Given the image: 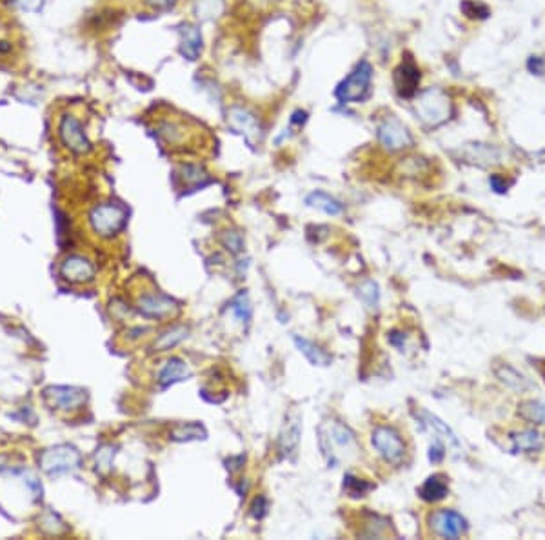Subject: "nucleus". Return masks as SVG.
Instances as JSON below:
<instances>
[{"label":"nucleus","instance_id":"nucleus-34","mask_svg":"<svg viewBox=\"0 0 545 540\" xmlns=\"http://www.w3.org/2000/svg\"><path fill=\"white\" fill-rule=\"evenodd\" d=\"M222 244H224L231 253L242 252V237L238 235V233H234V231L224 233V237H222Z\"/></svg>","mask_w":545,"mask_h":540},{"label":"nucleus","instance_id":"nucleus-28","mask_svg":"<svg viewBox=\"0 0 545 540\" xmlns=\"http://www.w3.org/2000/svg\"><path fill=\"white\" fill-rule=\"evenodd\" d=\"M117 455V448L113 444H102L95 451V471L99 475H107L113 466V458Z\"/></svg>","mask_w":545,"mask_h":540},{"label":"nucleus","instance_id":"nucleus-4","mask_svg":"<svg viewBox=\"0 0 545 540\" xmlns=\"http://www.w3.org/2000/svg\"><path fill=\"white\" fill-rule=\"evenodd\" d=\"M320 435V448L328 460L329 468L335 466L338 462V451L336 450H355L357 448V437L351 429L342 422H329L328 426H322L318 429Z\"/></svg>","mask_w":545,"mask_h":540},{"label":"nucleus","instance_id":"nucleus-38","mask_svg":"<svg viewBox=\"0 0 545 540\" xmlns=\"http://www.w3.org/2000/svg\"><path fill=\"white\" fill-rule=\"evenodd\" d=\"M489 186H491V190H495L496 193H505L509 184L505 182L504 177H500V175H491V177H489Z\"/></svg>","mask_w":545,"mask_h":540},{"label":"nucleus","instance_id":"nucleus-11","mask_svg":"<svg viewBox=\"0 0 545 540\" xmlns=\"http://www.w3.org/2000/svg\"><path fill=\"white\" fill-rule=\"evenodd\" d=\"M378 141L391 151H398V149L409 148L413 144V136L400 120L389 117L378 126Z\"/></svg>","mask_w":545,"mask_h":540},{"label":"nucleus","instance_id":"nucleus-39","mask_svg":"<svg viewBox=\"0 0 545 540\" xmlns=\"http://www.w3.org/2000/svg\"><path fill=\"white\" fill-rule=\"evenodd\" d=\"M527 70L534 75H541L545 70V60L541 57H531L527 63Z\"/></svg>","mask_w":545,"mask_h":540},{"label":"nucleus","instance_id":"nucleus-32","mask_svg":"<svg viewBox=\"0 0 545 540\" xmlns=\"http://www.w3.org/2000/svg\"><path fill=\"white\" fill-rule=\"evenodd\" d=\"M358 297L364 302L369 310H377L378 302H380V291H378V284L373 281H367L358 288Z\"/></svg>","mask_w":545,"mask_h":540},{"label":"nucleus","instance_id":"nucleus-25","mask_svg":"<svg viewBox=\"0 0 545 540\" xmlns=\"http://www.w3.org/2000/svg\"><path fill=\"white\" fill-rule=\"evenodd\" d=\"M518 415L533 424H545V402L541 400H525L518 406Z\"/></svg>","mask_w":545,"mask_h":540},{"label":"nucleus","instance_id":"nucleus-17","mask_svg":"<svg viewBox=\"0 0 545 540\" xmlns=\"http://www.w3.org/2000/svg\"><path fill=\"white\" fill-rule=\"evenodd\" d=\"M511 442L512 453H520V451L531 453V451H538L544 448L545 437L536 429H525V431H520V433H512Z\"/></svg>","mask_w":545,"mask_h":540},{"label":"nucleus","instance_id":"nucleus-22","mask_svg":"<svg viewBox=\"0 0 545 540\" xmlns=\"http://www.w3.org/2000/svg\"><path fill=\"white\" fill-rule=\"evenodd\" d=\"M496 377L500 379V382H504L507 388L514 389V392H525V389L533 388V384L529 382V379H525L522 373H518L514 367H511L509 364L496 367L495 369Z\"/></svg>","mask_w":545,"mask_h":540},{"label":"nucleus","instance_id":"nucleus-35","mask_svg":"<svg viewBox=\"0 0 545 540\" xmlns=\"http://www.w3.org/2000/svg\"><path fill=\"white\" fill-rule=\"evenodd\" d=\"M443 457H446V448H443L442 441H435V444L429 448V460L433 464H438L443 460Z\"/></svg>","mask_w":545,"mask_h":540},{"label":"nucleus","instance_id":"nucleus-33","mask_svg":"<svg viewBox=\"0 0 545 540\" xmlns=\"http://www.w3.org/2000/svg\"><path fill=\"white\" fill-rule=\"evenodd\" d=\"M462 9L463 13L468 15V17L475 18V17H480V18H485L489 15L487 8H485L484 4H476V2H473V0H465L462 4Z\"/></svg>","mask_w":545,"mask_h":540},{"label":"nucleus","instance_id":"nucleus-18","mask_svg":"<svg viewBox=\"0 0 545 540\" xmlns=\"http://www.w3.org/2000/svg\"><path fill=\"white\" fill-rule=\"evenodd\" d=\"M293 342H295V346L298 347L300 353H302L303 357L313 364V366L324 367L331 364V355L325 353L322 347L316 346L315 342H311V340H308V338L298 337V335H296V337H293Z\"/></svg>","mask_w":545,"mask_h":540},{"label":"nucleus","instance_id":"nucleus-24","mask_svg":"<svg viewBox=\"0 0 545 540\" xmlns=\"http://www.w3.org/2000/svg\"><path fill=\"white\" fill-rule=\"evenodd\" d=\"M178 175H180V178L184 180L185 186L202 188L211 182V178L207 177V173H205L204 169H202L200 166H195V164H182L180 168H178Z\"/></svg>","mask_w":545,"mask_h":540},{"label":"nucleus","instance_id":"nucleus-15","mask_svg":"<svg viewBox=\"0 0 545 540\" xmlns=\"http://www.w3.org/2000/svg\"><path fill=\"white\" fill-rule=\"evenodd\" d=\"M420 70L413 63H402L394 70V87L402 99H413L419 91Z\"/></svg>","mask_w":545,"mask_h":540},{"label":"nucleus","instance_id":"nucleus-29","mask_svg":"<svg viewBox=\"0 0 545 540\" xmlns=\"http://www.w3.org/2000/svg\"><path fill=\"white\" fill-rule=\"evenodd\" d=\"M224 11V0H197L195 15L200 21H213Z\"/></svg>","mask_w":545,"mask_h":540},{"label":"nucleus","instance_id":"nucleus-10","mask_svg":"<svg viewBox=\"0 0 545 540\" xmlns=\"http://www.w3.org/2000/svg\"><path fill=\"white\" fill-rule=\"evenodd\" d=\"M60 276L70 284H87L97 275V268L90 259L82 255H70L62 260Z\"/></svg>","mask_w":545,"mask_h":540},{"label":"nucleus","instance_id":"nucleus-26","mask_svg":"<svg viewBox=\"0 0 545 540\" xmlns=\"http://www.w3.org/2000/svg\"><path fill=\"white\" fill-rule=\"evenodd\" d=\"M205 437H207L205 429L202 428L200 424H197V422H189V424L176 426L171 433H169V438H171V441H175V442L198 441V438H205Z\"/></svg>","mask_w":545,"mask_h":540},{"label":"nucleus","instance_id":"nucleus-5","mask_svg":"<svg viewBox=\"0 0 545 540\" xmlns=\"http://www.w3.org/2000/svg\"><path fill=\"white\" fill-rule=\"evenodd\" d=\"M371 77H373V68H371L367 60H362L355 68V71L336 90L338 100L340 102H358V100H364L367 93H369Z\"/></svg>","mask_w":545,"mask_h":540},{"label":"nucleus","instance_id":"nucleus-20","mask_svg":"<svg viewBox=\"0 0 545 540\" xmlns=\"http://www.w3.org/2000/svg\"><path fill=\"white\" fill-rule=\"evenodd\" d=\"M447 493H449V486H447L446 478L440 477V475H433V477L427 478L419 490V495L426 502H438V500L446 499Z\"/></svg>","mask_w":545,"mask_h":540},{"label":"nucleus","instance_id":"nucleus-6","mask_svg":"<svg viewBox=\"0 0 545 540\" xmlns=\"http://www.w3.org/2000/svg\"><path fill=\"white\" fill-rule=\"evenodd\" d=\"M371 444H373L374 450L378 451L384 460L387 464H400L404 460V455H406V444H404L402 437L398 435V431H394L393 428H387V426H378L373 429L371 433Z\"/></svg>","mask_w":545,"mask_h":540},{"label":"nucleus","instance_id":"nucleus-27","mask_svg":"<svg viewBox=\"0 0 545 540\" xmlns=\"http://www.w3.org/2000/svg\"><path fill=\"white\" fill-rule=\"evenodd\" d=\"M188 328L184 326H175L171 328V330L164 331V333L160 335L158 338H156V342H155V351H166V350H171V347L178 346V344L184 340L185 337H188Z\"/></svg>","mask_w":545,"mask_h":540},{"label":"nucleus","instance_id":"nucleus-36","mask_svg":"<svg viewBox=\"0 0 545 540\" xmlns=\"http://www.w3.org/2000/svg\"><path fill=\"white\" fill-rule=\"evenodd\" d=\"M267 513V499L266 497H259V499H254L253 506H251V515L254 519H264V515Z\"/></svg>","mask_w":545,"mask_h":540},{"label":"nucleus","instance_id":"nucleus-19","mask_svg":"<svg viewBox=\"0 0 545 540\" xmlns=\"http://www.w3.org/2000/svg\"><path fill=\"white\" fill-rule=\"evenodd\" d=\"M416 418H419L420 422H422L423 428H431V429H435L436 433L440 435V437L443 438L446 442H449V444L455 448V450H460V442L458 438H456V435L453 433L451 429H449V426L446 424V422H442L436 415H431L429 411H426V409H420L419 413H416Z\"/></svg>","mask_w":545,"mask_h":540},{"label":"nucleus","instance_id":"nucleus-7","mask_svg":"<svg viewBox=\"0 0 545 540\" xmlns=\"http://www.w3.org/2000/svg\"><path fill=\"white\" fill-rule=\"evenodd\" d=\"M45 402L60 411H73L82 408L87 400V392L77 386H48L44 389Z\"/></svg>","mask_w":545,"mask_h":540},{"label":"nucleus","instance_id":"nucleus-16","mask_svg":"<svg viewBox=\"0 0 545 540\" xmlns=\"http://www.w3.org/2000/svg\"><path fill=\"white\" fill-rule=\"evenodd\" d=\"M191 375H193V373H191V369L188 367V364L182 359H178V357H173V359H169L168 362L164 364V367L160 369L158 382L162 388H169L173 384L188 380Z\"/></svg>","mask_w":545,"mask_h":540},{"label":"nucleus","instance_id":"nucleus-2","mask_svg":"<svg viewBox=\"0 0 545 540\" xmlns=\"http://www.w3.org/2000/svg\"><path fill=\"white\" fill-rule=\"evenodd\" d=\"M90 226L100 239H113L127 224V210L122 204H97L90 211Z\"/></svg>","mask_w":545,"mask_h":540},{"label":"nucleus","instance_id":"nucleus-1","mask_svg":"<svg viewBox=\"0 0 545 540\" xmlns=\"http://www.w3.org/2000/svg\"><path fill=\"white\" fill-rule=\"evenodd\" d=\"M38 466L48 477L60 478L82 468V455L71 444H57L38 455Z\"/></svg>","mask_w":545,"mask_h":540},{"label":"nucleus","instance_id":"nucleus-9","mask_svg":"<svg viewBox=\"0 0 545 540\" xmlns=\"http://www.w3.org/2000/svg\"><path fill=\"white\" fill-rule=\"evenodd\" d=\"M431 529L442 539H458L468 531V522L455 509H438L429 519Z\"/></svg>","mask_w":545,"mask_h":540},{"label":"nucleus","instance_id":"nucleus-31","mask_svg":"<svg viewBox=\"0 0 545 540\" xmlns=\"http://www.w3.org/2000/svg\"><path fill=\"white\" fill-rule=\"evenodd\" d=\"M373 490L369 482H365L362 478L355 477V475H345L344 477V491L347 493L351 499H360L365 497L369 491Z\"/></svg>","mask_w":545,"mask_h":540},{"label":"nucleus","instance_id":"nucleus-12","mask_svg":"<svg viewBox=\"0 0 545 540\" xmlns=\"http://www.w3.org/2000/svg\"><path fill=\"white\" fill-rule=\"evenodd\" d=\"M227 122H230V126L234 131L242 133L249 146H254L262 139V129H260L259 120H257L253 113H249L244 107H231L230 112H227Z\"/></svg>","mask_w":545,"mask_h":540},{"label":"nucleus","instance_id":"nucleus-3","mask_svg":"<svg viewBox=\"0 0 545 540\" xmlns=\"http://www.w3.org/2000/svg\"><path fill=\"white\" fill-rule=\"evenodd\" d=\"M416 113L427 126L435 128L451 119V99L440 87H429L420 93L419 100H416Z\"/></svg>","mask_w":545,"mask_h":540},{"label":"nucleus","instance_id":"nucleus-40","mask_svg":"<svg viewBox=\"0 0 545 540\" xmlns=\"http://www.w3.org/2000/svg\"><path fill=\"white\" fill-rule=\"evenodd\" d=\"M151 8H156V9H162V8H169V6H173L176 2V0H146Z\"/></svg>","mask_w":545,"mask_h":540},{"label":"nucleus","instance_id":"nucleus-8","mask_svg":"<svg viewBox=\"0 0 545 540\" xmlns=\"http://www.w3.org/2000/svg\"><path fill=\"white\" fill-rule=\"evenodd\" d=\"M58 136L62 144L66 146L75 155H84L91 151V142L84 131L80 120L73 115H64L58 122Z\"/></svg>","mask_w":545,"mask_h":540},{"label":"nucleus","instance_id":"nucleus-23","mask_svg":"<svg viewBox=\"0 0 545 540\" xmlns=\"http://www.w3.org/2000/svg\"><path fill=\"white\" fill-rule=\"evenodd\" d=\"M306 204H308L309 207H316V210L324 211L325 215H331V217L340 215L342 211H344V206H342L336 198H333L331 195L324 193V191H313V193L308 195V198H306Z\"/></svg>","mask_w":545,"mask_h":540},{"label":"nucleus","instance_id":"nucleus-13","mask_svg":"<svg viewBox=\"0 0 545 540\" xmlns=\"http://www.w3.org/2000/svg\"><path fill=\"white\" fill-rule=\"evenodd\" d=\"M139 311L149 318H168L176 313V304L158 291L144 293L139 298Z\"/></svg>","mask_w":545,"mask_h":540},{"label":"nucleus","instance_id":"nucleus-21","mask_svg":"<svg viewBox=\"0 0 545 540\" xmlns=\"http://www.w3.org/2000/svg\"><path fill=\"white\" fill-rule=\"evenodd\" d=\"M180 51L189 60H197L202 51L200 29L195 28V26H184V28H182Z\"/></svg>","mask_w":545,"mask_h":540},{"label":"nucleus","instance_id":"nucleus-37","mask_svg":"<svg viewBox=\"0 0 545 540\" xmlns=\"http://www.w3.org/2000/svg\"><path fill=\"white\" fill-rule=\"evenodd\" d=\"M13 4L24 11H38L44 4V0H13Z\"/></svg>","mask_w":545,"mask_h":540},{"label":"nucleus","instance_id":"nucleus-30","mask_svg":"<svg viewBox=\"0 0 545 540\" xmlns=\"http://www.w3.org/2000/svg\"><path fill=\"white\" fill-rule=\"evenodd\" d=\"M231 311H233L234 317L238 318V320L242 322V324H249L251 320V315H253V308H251V302H249V297H247V293L246 291H240L237 295V297L231 301L230 304Z\"/></svg>","mask_w":545,"mask_h":540},{"label":"nucleus","instance_id":"nucleus-14","mask_svg":"<svg viewBox=\"0 0 545 540\" xmlns=\"http://www.w3.org/2000/svg\"><path fill=\"white\" fill-rule=\"evenodd\" d=\"M300 437H302V422H300L298 413H291L287 415V421L284 424L282 431H280L279 438V448L280 455L284 458H293L295 457L296 450H298Z\"/></svg>","mask_w":545,"mask_h":540}]
</instances>
